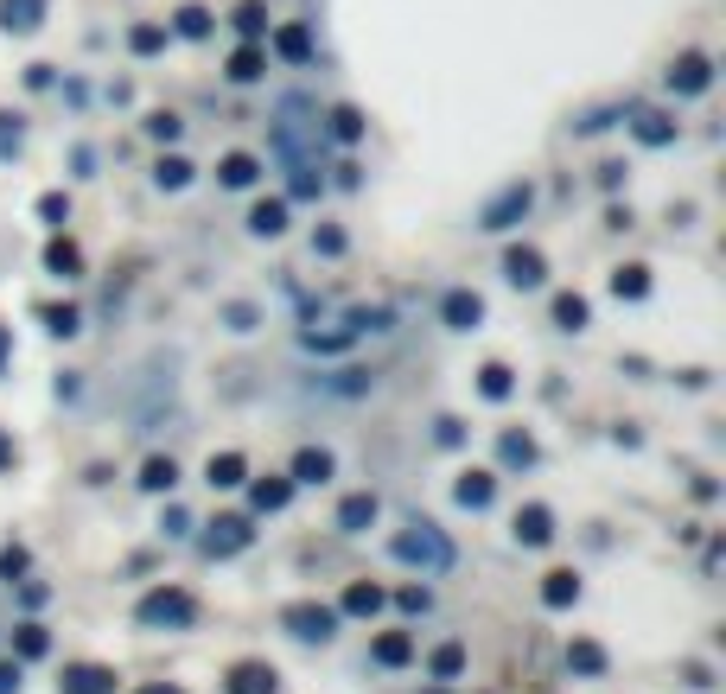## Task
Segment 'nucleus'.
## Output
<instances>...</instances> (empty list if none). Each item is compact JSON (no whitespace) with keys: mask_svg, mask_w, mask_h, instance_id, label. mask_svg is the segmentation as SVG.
<instances>
[{"mask_svg":"<svg viewBox=\"0 0 726 694\" xmlns=\"http://www.w3.org/2000/svg\"><path fill=\"white\" fill-rule=\"evenodd\" d=\"M134 624H141V631H192L198 599L185 593V586H153V593L134 605Z\"/></svg>","mask_w":726,"mask_h":694,"instance_id":"1","label":"nucleus"},{"mask_svg":"<svg viewBox=\"0 0 726 694\" xmlns=\"http://www.w3.org/2000/svg\"><path fill=\"white\" fill-rule=\"evenodd\" d=\"M395 561L421 567V574H446V567H453V542H446L434 523H421V516H414V523L395 535Z\"/></svg>","mask_w":726,"mask_h":694,"instance_id":"2","label":"nucleus"},{"mask_svg":"<svg viewBox=\"0 0 726 694\" xmlns=\"http://www.w3.org/2000/svg\"><path fill=\"white\" fill-rule=\"evenodd\" d=\"M281 631L300 637V644H332V637H338V605L293 599V605H281Z\"/></svg>","mask_w":726,"mask_h":694,"instance_id":"3","label":"nucleus"},{"mask_svg":"<svg viewBox=\"0 0 726 694\" xmlns=\"http://www.w3.org/2000/svg\"><path fill=\"white\" fill-rule=\"evenodd\" d=\"M529 211H535V185H529V179H510L504 192H497V198H491V204L478 211V230L504 236V230H516V223H523Z\"/></svg>","mask_w":726,"mask_h":694,"instance_id":"4","label":"nucleus"},{"mask_svg":"<svg viewBox=\"0 0 726 694\" xmlns=\"http://www.w3.org/2000/svg\"><path fill=\"white\" fill-rule=\"evenodd\" d=\"M663 83H669V96H707L714 90V58H707V51H682V58L663 71Z\"/></svg>","mask_w":726,"mask_h":694,"instance_id":"5","label":"nucleus"},{"mask_svg":"<svg viewBox=\"0 0 726 694\" xmlns=\"http://www.w3.org/2000/svg\"><path fill=\"white\" fill-rule=\"evenodd\" d=\"M255 542V529H249V516H217V523H204V554H211V561H230V554H242Z\"/></svg>","mask_w":726,"mask_h":694,"instance_id":"6","label":"nucleus"},{"mask_svg":"<svg viewBox=\"0 0 726 694\" xmlns=\"http://www.w3.org/2000/svg\"><path fill=\"white\" fill-rule=\"evenodd\" d=\"M223 694H281V675L262 656H242V663L223 669Z\"/></svg>","mask_w":726,"mask_h":694,"instance_id":"7","label":"nucleus"},{"mask_svg":"<svg viewBox=\"0 0 726 694\" xmlns=\"http://www.w3.org/2000/svg\"><path fill=\"white\" fill-rule=\"evenodd\" d=\"M478 319H484V300L472 287H446L440 293V325L446 332H478Z\"/></svg>","mask_w":726,"mask_h":694,"instance_id":"8","label":"nucleus"},{"mask_svg":"<svg viewBox=\"0 0 726 694\" xmlns=\"http://www.w3.org/2000/svg\"><path fill=\"white\" fill-rule=\"evenodd\" d=\"M115 682L121 675L109 669V663H64V694H115Z\"/></svg>","mask_w":726,"mask_h":694,"instance_id":"9","label":"nucleus"},{"mask_svg":"<svg viewBox=\"0 0 726 694\" xmlns=\"http://www.w3.org/2000/svg\"><path fill=\"white\" fill-rule=\"evenodd\" d=\"M504 281H510V287H542V281H548L542 249H523V242H516V249H504Z\"/></svg>","mask_w":726,"mask_h":694,"instance_id":"10","label":"nucleus"},{"mask_svg":"<svg viewBox=\"0 0 726 694\" xmlns=\"http://www.w3.org/2000/svg\"><path fill=\"white\" fill-rule=\"evenodd\" d=\"M45 13H51V0H0V32H39L45 26Z\"/></svg>","mask_w":726,"mask_h":694,"instance_id":"11","label":"nucleus"},{"mask_svg":"<svg viewBox=\"0 0 726 694\" xmlns=\"http://www.w3.org/2000/svg\"><path fill=\"white\" fill-rule=\"evenodd\" d=\"M332 472H338V459L325 453V446H300V453H293V484H332Z\"/></svg>","mask_w":726,"mask_h":694,"instance_id":"12","label":"nucleus"},{"mask_svg":"<svg viewBox=\"0 0 726 694\" xmlns=\"http://www.w3.org/2000/svg\"><path fill=\"white\" fill-rule=\"evenodd\" d=\"M516 542L548 548V542H555V510H548V503H529V510H516Z\"/></svg>","mask_w":726,"mask_h":694,"instance_id":"13","label":"nucleus"},{"mask_svg":"<svg viewBox=\"0 0 726 694\" xmlns=\"http://www.w3.org/2000/svg\"><path fill=\"white\" fill-rule=\"evenodd\" d=\"M376 516H383V503H376L370 491H357V497H344V503H338V529H344V535H363V529L376 523Z\"/></svg>","mask_w":726,"mask_h":694,"instance_id":"14","label":"nucleus"},{"mask_svg":"<svg viewBox=\"0 0 726 694\" xmlns=\"http://www.w3.org/2000/svg\"><path fill=\"white\" fill-rule=\"evenodd\" d=\"M574 599H580V574H574V567H555V574H542V605H548V612H567Z\"/></svg>","mask_w":726,"mask_h":694,"instance_id":"15","label":"nucleus"},{"mask_svg":"<svg viewBox=\"0 0 726 694\" xmlns=\"http://www.w3.org/2000/svg\"><path fill=\"white\" fill-rule=\"evenodd\" d=\"M217 179L230 185V192H249V185L262 179V160H255V153H223V160H217Z\"/></svg>","mask_w":726,"mask_h":694,"instance_id":"16","label":"nucleus"},{"mask_svg":"<svg viewBox=\"0 0 726 694\" xmlns=\"http://www.w3.org/2000/svg\"><path fill=\"white\" fill-rule=\"evenodd\" d=\"M204 478H211V491H236V484H249V459L242 453H211Z\"/></svg>","mask_w":726,"mask_h":694,"instance_id":"17","label":"nucleus"},{"mask_svg":"<svg viewBox=\"0 0 726 694\" xmlns=\"http://www.w3.org/2000/svg\"><path fill=\"white\" fill-rule=\"evenodd\" d=\"M383 605H389V593H383V586L351 580V586H344V605H338V612H351V618H376Z\"/></svg>","mask_w":726,"mask_h":694,"instance_id":"18","label":"nucleus"},{"mask_svg":"<svg viewBox=\"0 0 726 694\" xmlns=\"http://www.w3.org/2000/svg\"><path fill=\"white\" fill-rule=\"evenodd\" d=\"M453 497L465 503V510H491V497H497V472H465L453 484Z\"/></svg>","mask_w":726,"mask_h":694,"instance_id":"19","label":"nucleus"},{"mask_svg":"<svg viewBox=\"0 0 726 694\" xmlns=\"http://www.w3.org/2000/svg\"><path fill=\"white\" fill-rule=\"evenodd\" d=\"M370 656H376L383 669H402V663H414V637H408V631H383V637L370 644Z\"/></svg>","mask_w":726,"mask_h":694,"instance_id":"20","label":"nucleus"},{"mask_svg":"<svg viewBox=\"0 0 726 694\" xmlns=\"http://www.w3.org/2000/svg\"><path fill=\"white\" fill-rule=\"evenodd\" d=\"M45 268L58 274V281H77V274H83V255H77V242H71V236H58V242L45 249Z\"/></svg>","mask_w":726,"mask_h":694,"instance_id":"21","label":"nucleus"},{"mask_svg":"<svg viewBox=\"0 0 726 694\" xmlns=\"http://www.w3.org/2000/svg\"><path fill=\"white\" fill-rule=\"evenodd\" d=\"M363 134H370V121H363V109H351V102H338V109H332V141L357 147Z\"/></svg>","mask_w":726,"mask_h":694,"instance_id":"22","label":"nucleus"},{"mask_svg":"<svg viewBox=\"0 0 726 694\" xmlns=\"http://www.w3.org/2000/svg\"><path fill=\"white\" fill-rule=\"evenodd\" d=\"M249 230H255V236H281V230H287V198H262V204L249 211Z\"/></svg>","mask_w":726,"mask_h":694,"instance_id":"23","label":"nucleus"},{"mask_svg":"<svg viewBox=\"0 0 726 694\" xmlns=\"http://www.w3.org/2000/svg\"><path fill=\"white\" fill-rule=\"evenodd\" d=\"M287 497H293V478H262V484H255V491H249V503H255V510H262V516L287 510Z\"/></svg>","mask_w":726,"mask_h":694,"instance_id":"24","label":"nucleus"},{"mask_svg":"<svg viewBox=\"0 0 726 694\" xmlns=\"http://www.w3.org/2000/svg\"><path fill=\"white\" fill-rule=\"evenodd\" d=\"M478 395H484V402H510V395H516V376L504 370V363H484V370H478Z\"/></svg>","mask_w":726,"mask_h":694,"instance_id":"25","label":"nucleus"},{"mask_svg":"<svg viewBox=\"0 0 726 694\" xmlns=\"http://www.w3.org/2000/svg\"><path fill=\"white\" fill-rule=\"evenodd\" d=\"M262 71H268V51L255 45V39H249V45H242L236 58H230V83H255Z\"/></svg>","mask_w":726,"mask_h":694,"instance_id":"26","label":"nucleus"},{"mask_svg":"<svg viewBox=\"0 0 726 694\" xmlns=\"http://www.w3.org/2000/svg\"><path fill=\"white\" fill-rule=\"evenodd\" d=\"M612 293H618V300H644V293H650V268H644V262L612 268Z\"/></svg>","mask_w":726,"mask_h":694,"instance_id":"27","label":"nucleus"},{"mask_svg":"<svg viewBox=\"0 0 726 694\" xmlns=\"http://www.w3.org/2000/svg\"><path fill=\"white\" fill-rule=\"evenodd\" d=\"M586 319H593V312H586L580 293H555V325L561 332H586Z\"/></svg>","mask_w":726,"mask_h":694,"instance_id":"28","label":"nucleus"},{"mask_svg":"<svg viewBox=\"0 0 726 694\" xmlns=\"http://www.w3.org/2000/svg\"><path fill=\"white\" fill-rule=\"evenodd\" d=\"M497 453H504V465H510V472H516V465H523V472H529V465H535V440H529V433H504V440H497Z\"/></svg>","mask_w":726,"mask_h":694,"instance_id":"29","label":"nucleus"},{"mask_svg":"<svg viewBox=\"0 0 726 694\" xmlns=\"http://www.w3.org/2000/svg\"><path fill=\"white\" fill-rule=\"evenodd\" d=\"M637 141H644V147H669V141H676V121H669V115H637Z\"/></svg>","mask_w":726,"mask_h":694,"instance_id":"30","label":"nucleus"},{"mask_svg":"<svg viewBox=\"0 0 726 694\" xmlns=\"http://www.w3.org/2000/svg\"><path fill=\"white\" fill-rule=\"evenodd\" d=\"M153 185H160V192H185V185H192V160H179V153L160 160L153 166Z\"/></svg>","mask_w":726,"mask_h":694,"instance_id":"31","label":"nucleus"},{"mask_svg":"<svg viewBox=\"0 0 726 694\" xmlns=\"http://www.w3.org/2000/svg\"><path fill=\"white\" fill-rule=\"evenodd\" d=\"M567 669H574V675H605V650L580 637V644H567Z\"/></svg>","mask_w":726,"mask_h":694,"instance_id":"32","label":"nucleus"},{"mask_svg":"<svg viewBox=\"0 0 726 694\" xmlns=\"http://www.w3.org/2000/svg\"><path fill=\"white\" fill-rule=\"evenodd\" d=\"M172 32H179V39H204V32H211V7H179L172 13Z\"/></svg>","mask_w":726,"mask_h":694,"instance_id":"33","label":"nucleus"},{"mask_svg":"<svg viewBox=\"0 0 726 694\" xmlns=\"http://www.w3.org/2000/svg\"><path fill=\"white\" fill-rule=\"evenodd\" d=\"M274 51L293 58V64H306L313 58V39H306V26H287V32H274Z\"/></svg>","mask_w":726,"mask_h":694,"instance_id":"34","label":"nucleus"},{"mask_svg":"<svg viewBox=\"0 0 726 694\" xmlns=\"http://www.w3.org/2000/svg\"><path fill=\"white\" fill-rule=\"evenodd\" d=\"M427 669H434V682H459V675H465V650H459V644H440Z\"/></svg>","mask_w":726,"mask_h":694,"instance_id":"35","label":"nucleus"},{"mask_svg":"<svg viewBox=\"0 0 726 694\" xmlns=\"http://www.w3.org/2000/svg\"><path fill=\"white\" fill-rule=\"evenodd\" d=\"M13 650L26 656V663H39V656L51 650V637H45V624H20V631H13Z\"/></svg>","mask_w":726,"mask_h":694,"instance_id":"36","label":"nucleus"},{"mask_svg":"<svg viewBox=\"0 0 726 694\" xmlns=\"http://www.w3.org/2000/svg\"><path fill=\"white\" fill-rule=\"evenodd\" d=\"M172 484H179V465L172 459H147L141 465V491H172Z\"/></svg>","mask_w":726,"mask_h":694,"instance_id":"37","label":"nucleus"},{"mask_svg":"<svg viewBox=\"0 0 726 694\" xmlns=\"http://www.w3.org/2000/svg\"><path fill=\"white\" fill-rule=\"evenodd\" d=\"M236 32H242V39H262V32H268V7H262V0H242V7H236Z\"/></svg>","mask_w":726,"mask_h":694,"instance_id":"38","label":"nucleus"},{"mask_svg":"<svg viewBox=\"0 0 726 694\" xmlns=\"http://www.w3.org/2000/svg\"><path fill=\"white\" fill-rule=\"evenodd\" d=\"M20 147H26V121L20 115H0V160H13Z\"/></svg>","mask_w":726,"mask_h":694,"instance_id":"39","label":"nucleus"},{"mask_svg":"<svg viewBox=\"0 0 726 694\" xmlns=\"http://www.w3.org/2000/svg\"><path fill=\"white\" fill-rule=\"evenodd\" d=\"M128 45L141 51V58H153V51H166V26H153V20H147V26H134V32H128Z\"/></svg>","mask_w":726,"mask_h":694,"instance_id":"40","label":"nucleus"},{"mask_svg":"<svg viewBox=\"0 0 726 694\" xmlns=\"http://www.w3.org/2000/svg\"><path fill=\"white\" fill-rule=\"evenodd\" d=\"M45 325H51L58 338H77V332H83V312H77V306H51V312H45Z\"/></svg>","mask_w":726,"mask_h":694,"instance_id":"41","label":"nucleus"},{"mask_svg":"<svg viewBox=\"0 0 726 694\" xmlns=\"http://www.w3.org/2000/svg\"><path fill=\"white\" fill-rule=\"evenodd\" d=\"M39 217L51 223V230H64V223H71V198H64V192H45L39 198Z\"/></svg>","mask_w":726,"mask_h":694,"instance_id":"42","label":"nucleus"},{"mask_svg":"<svg viewBox=\"0 0 726 694\" xmlns=\"http://www.w3.org/2000/svg\"><path fill=\"white\" fill-rule=\"evenodd\" d=\"M26 561H32V554H26L20 542H13V548H0V580H20V574H26Z\"/></svg>","mask_w":726,"mask_h":694,"instance_id":"43","label":"nucleus"},{"mask_svg":"<svg viewBox=\"0 0 726 694\" xmlns=\"http://www.w3.org/2000/svg\"><path fill=\"white\" fill-rule=\"evenodd\" d=\"M255 319H262V312H255V306H223V325H230V332H255Z\"/></svg>","mask_w":726,"mask_h":694,"instance_id":"44","label":"nucleus"},{"mask_svg":"<svg viewBox=\"0 0 726 694\" xmlns=\"http://www.w3.org/2000/svg\"><path fill=\"white\" fill-rule=\"evenodd\" d=\"M395 605H402V612H408V618H421V612H427V605H434V593H427V586H408V593H402V599H395Z\"/></svg>","mask_w":726,"mask_h":694,"instance_id":"45","label":"nucleus"},{"mask_svg":"<svg viewBox=\"0 0 726 694\" xmlns=\"http://www.w3.org/2000/svg\"><path fill=\"white\" fill-rule=\"evenodd\" d=\"M147 134L153 141H179V115H147Z\"/></svg>","mask_w":726,"mask_h":694,"instance_id":"46","label":"nucleus"},{"mask_svg":"<svg viewBox=\"0 0 726 694\" xmlns=\"http://www.w3.org/2000/svg\"><path fill=\"white\" fill-rule=\"evenodd\" d=\"M160 529H166V535H192V516H185V510H179V503H172V510H166V523H160Z\"/></svg>","mask_w":726,"mask_h":694,"instance_id":"47","label":"nucleus"},{"mask_svg":"<svg viewBox=\"0 0 726 694\" xmlns=\"http://www.w3.org/2000/svg\"><path fill=\"white\" fill-rule=\"evenodd\" d=\"M20 682H26L20 663H0V694H20Z\"/></svg>","mask_w":726,"mask_h":694,"instance_id":"48","label":"nucleus"},{"mask_svg":"<svg viewBox=\"0 0 726 694\" xmlns=\"http://www.w3.org/2000/svg\"><path fill=\"white\" fill-rule=\"evenodd\" d=\"M313 249H325V255H344V236H338V230H319V236H313Z\"/></svg>","mask_w":726,"mask_h":694,"instance_id":"49","label":"nucleus"},{"mask_svg":"<svg viewBox=\"0 0 726 694\" xmlns=\"http://www.w3.org/2000/svg\"><path fill=\"white\" fill-rule=\"evenodd\" d=\"M434 440H440V446H459V440H465V427H459V421H440Z\"/></svg>","mask_w":726,"mask_h":694,"instance_id":"50","label":"nucleus"},{"mask_svg":"<svg viewBox=\"0 0 726 694\" xmlns=\"http://www.w3.org/2000/svg\"><path fill=\"white\" fill-rule=\"evenodd\" d=\"M13 459H20V446H13L7 433H0V472H13Z\"/></svg>","mask_w":726,"mask_h":694,"instance_id":"51","label":"nucleus"},{"mask_svg":"<svg viewBox=\"0 0 726 694\" xmlns=\"http://www.w3.org/2000/svg\"><path fill=\"white\" fill-rule=\"evenodd\" d=\"M7 357H13V332L0 325V376H7Z\"/></svg>","mask_w":726,"mask_h":694,"instance_id":"52","label":"nucleus"},{"mask_svg":"<svg viewBox=\"0 0 726 694\" xmlns=\"http://www.w3.org/2000/svg\"><path fill=\"white\" fill-rule=\"evenodd\" d=\"M134 694H185L179 682H147V688H134Z\"/></svg>","mask_w":726,"mask_h":694,"instance_id":"53","label":"nucleus"}]
</instances>
